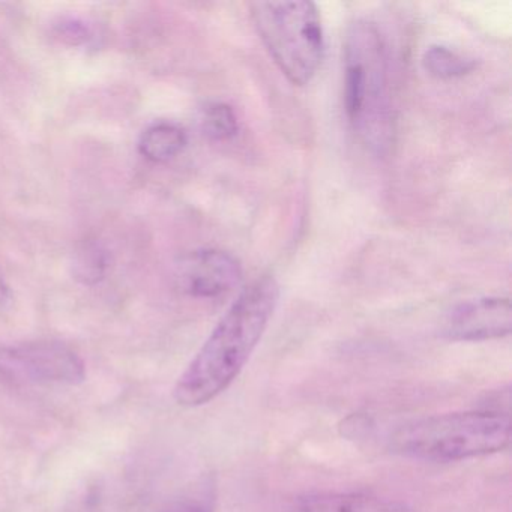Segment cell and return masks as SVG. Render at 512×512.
<instances>
[{
  "mask_svg": "<svg viewBox=\"0 0 512 512\" xmlns=\"http://www.w3.org/2000/svg\"><path fill=\"white\" fill-rule=\"evenodd\" d=\"M200 128L209 140L227 142L238 134V118L229 104L209 103L200 115Z\"/></svg>",
  "mask_w": 512,
  "mask_h": 512,
  "instance_id": "12",
  "label": "cell"
},
{
  "mask_svg": "<svg viewBox=\"0 0 512 512\" xmlns=\"http://www.w3.org/2000/svg\"><path fill=\"white\" fill-rule=\"evenodd\" d=\"M161 512H211L203 503L196 500H178V502L170 503L169 506Z\"/></svg>",
  "mask_w": 512,
  "mask_h": 512,
  "instance_id": "14",
  "label": "cell"
},
{
  "mask_svg": "<svg viewBox=\"0 0 512 512\" xmlns=\"http://www.w3.org/2000/svg\"><path fill=\"white\" fill-rule=\"evenodd\" d=\"M286 512H412L403 503L367 493L302 494L287 506Z\"/></svg>",
  "mask_w": 512,
  "mask_h": 512,
  "instance_id": "8",
  "label": "cell"
},
{
  "mask_svg": "<svg viewBox=\"0 0 512 512\" xmlns=\"http://www.w3.org/2000/svg\"><path fill=\"white\" fill-rule=\"evenodd\" d=\"M187 143L184 128L170 122H158L140 136L139 152L152 163H167L178 157Z\"/></svg>",
  "mask_w": 512,
  "mask_h": 512,
  "instance_id": "9",
  "label": "cell"
},
{
  "mask_svg": "<svg viewBox=\"0 0 512 512\" xmlns=\"http://www.w3.org/2000/svg\"><path fill=\"white\" fill-rule=\"evenodd\" d=\"M0 373L31 383H68L85 379V365L59 341H31L0 349Z\"/></svg>",
  "mask_w": 512,
  "mask_h": 512,
  "instance_id": "5",
  "label": "cell"
},
{
  "mask_svg": "<svg viewBox=\"0 0 512 512\" xmlns=\"http://www.w3.org/2000/svg\"><path fill=\"white\" fill-rule=\"evenodd\" d=\"M278 299L280 286L271 275L257 278L239 293L176 382L173 397L178 404L203 406L235 382L262 340Z\"/></svg>",
  "mask_w": 512,
  "mask_h": 512,
  "instance_id": "1",
  "label": "cell"
},
{
  "mask_svg": "<svg viewBox=\"0 0 512 512\" xmlns=\"http://www.w3.org/2000/svg\"><path fill=\"white\" fill-rule=\"evenodd\" d=\"M10 299V290L5 284L4 275L0 274V305L5 304Z\"/></svg>",
  "mask_w": 512,
  "mask_h": 512,
  "instance_id": "15",
  "label": "cell"
},
{
  "mask_svg": "<svg viewBox=\"0 0 512 512\" xmlns=\"http://www.w3.org/2000/svg\"><path fill=\"white\" fill-rule=\"evenodd\" d=\"M422 65L430 76L439 80L461 79L476 67L473 59L443 46H431L422 56Z\"/></svg>",
  "mask_w": 512,
  "mask_h": 512,
  "instance_id": "11",
  "label": "cell"
},
{
  "mask_svg": "<svg viewBox=\"0 0 512 512\" xmlns=\"http://www.w3.org/2000/svg\"><path fill=\"white\" fill-rule=\"evenodd\" d=\"M53 34L68 46H85L94 38V29L79 17H61L53 26Z\"/></svg>",
  "mask_w": 512,
  "mask_h": 512,
  "instance_id": "13",
  "label": "cell"
},
{
  "mask_svg": "<svg viewBox=\"0 0 512 512\" xmlns=\"http://www.w3.org/2000/svg\"><path fill=\"white\" fill-rule=\"evenodd\" d=\"M511 419L491 410L445 413L407 422L389 437L392 451L413 460L452 463L508 448Z\"/></svg>",
  "mask_w": 512,
  "mask_h": 512,
  "instance_id": "3",
  "label": "cell"
},
{
  "mask_svg": "<svg viewBox=\"0 0 512 512\" xmlns=\"http://www.w3.org/2000/svg\"><path fill=\"white\" fill-rule=\"evenodd\" d=\"M511 301L500 296L472 299L449 311L443 335L452 341H484L511 334Z\"/></svg>",
  "mask_w": 512,
  "mask_h": 512,
  "instance_id": "7",
  "label": "cell"
},
{
  "mask_svg": "<svg viewBox=\"0 0 512 512\" xmlns=\"http://www.w3.org/2000/svg\"><path fill=\"white\" fill-rule=\"evenodd\" d=\"M74 278L85 286H95L106 277L109 253L97 241H85L77 247L71 263Z\"/></svg>",
  "mask_w": 512,
  "mask_h": 512,
  "instance_id": "10",
  "label": "cell"
},
{
  "mask_svg": "<svg viewBox=\"0 0 512 512\" xmlns=\"http://www.w3.org/2000/svg\"><path fill=\"white\" fill-rule=\"evenodd\" d=\"M250 16L260 40L290 83L305 86L325 58V34L313 2H253Z\"/></svg>",
  "mask_w": 512,
  "mask_h": 512,
  "instance_id": "4",
  "label": "cell"
},
{
  "mask_svg": "<svg viewBox=\"0 0 512 512\" xmlns=\"http://www.w3.org/2000/svg\"><path fill=\"white\" fill-rule=\"evenodd\" d=\"M179 292L191 298L214 299L238 286L241 263L226 251L202 248L179 257L173 269Z\"/></svg>",
  "mask_w": 512,
  "mask_h": 512,
  "instance_id": "6",
  "label": "cell"
},
{
  "mask_svg": "<svg viewBox=\"0 0 512 512\" xmlns=\"http://www.w3.org/2000/svg\"><path fill=\"white\" fill-rule=\"evenodd\" d=\"M344 112L374 154L391 149L395 136L388 53L379 29L367 20L349 26L344 41Z\"/></svg>",
  "mask_w": 512,
  "mask_h": 512,
  "instance_id": "2",
  "label": "cell"
}]
</instances>
